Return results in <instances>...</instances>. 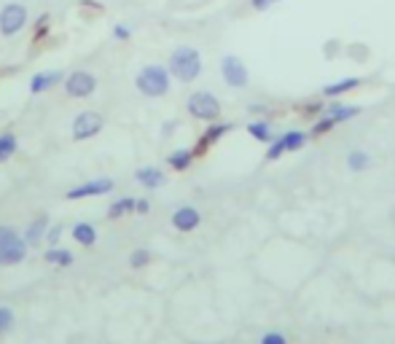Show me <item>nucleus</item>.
Masks as SVG:
<instances>
[{
  "label": "nucleus",
  "instance_id": "dca6fc26",
  "mask_svg": "<svg viewBox=\"0 0 395 344\" xmlns=\"http://www.w3.org/2000/svg\"><path fill=\"white\" fill-rule=\"evenodd\" d=\"M360 105H342V102H334V105H328L325 108V116H331L336 124H342V122H349V119H355V116H360Z\"/></svg>",
  "mask_w": 395,
  "mask_h": 344
},
{
  "label": "nucleus",
  "instance_id": "393cba45",
  "mask_svg": "<svg viewBox=\"0 0 395 344\" xmlns=\"http://www.w3.org/2000/svg\"><path fill=\"white\" fill-rule=\"evenodd\" d=\"M24 237L14 226H0V247L6 245H14V242H22Z\"/></svg>",
  "mask_w": 395,
  "mask_h": 344
},
{
  "label": "nucleus",
  "instance_id": "ddd939ff",
  "mask_svg": "<svg viewBox=\"0 0 395 344\" xmlns=\"http://www.w3.org/2000/svg\"><path fill=\"white\" fill-rule=\"evenodd\" d=\"M65 75L60 70H51V73H36L30 78V95H43L48 89H54V86L60 84Z\"/></svg>",
  "mask_w": 395,
  "mask_h": 344
},
{
  "label": "nucleus",
  "instance_id": "0eeeda50",
  "mask_svg": "<svg viewBox=\"0 0 395 344\" xmlns=\"http://www.w3.org/2000/svg\"><path fill=\"white\" fill-rule=\"evenodd\" d=\"M221 75H223V81H226L231 89H245L248 81H251L248 65H245L240 57H234V54H226V57L221 60Z\"/></svg>",
  "mask_w": 395,
  "mask_h": 344
},
{
  "label": "nucleus",
  "instance_id": "4be33fe9",
  "mask_svg": "<svg viewBox=\"0 0 395 344\" xmlns=\"http://www.w3.org/2000/svg\"><path fill=\"white\" fill-rule=\"evenodd\" d=\"M43 258H46V264H54V267H73V261H75L70 250H62V247H48Z\"/></svg>",
  "mask_w": 395,
  "mask_h": 344
},
{
  "label": "nucleus",
  "instance_id": "412c9836",
  "mask_svg": "<svg viewBox=\"0 0 395 344\" xmlns=\"http://www.w3.org/2000/svg\"><path fill=\"white\" fill-rule=\"evenodd\" d=\"M135 202H137L135 197H121V199H116V202H113V205L108 208V218H110V221H119V218H124V215L135 213Z\"/></svg>",
  "mask_w": 395,
  "mask_h": 344
},
{
  "label": "nucleus",
  "instance_id": "f03ea898",
  "mask_svg": "<svg viewBox=\"0 0 395 344\" xmlns=\"http://www.w3.org/2000/svg\"><path fill=\"white\" fill-rule=\"evenodd\" d=\"M169 70L162 68V65H145L143 70L137 73L135 84H137V92L143 97H164L169 92Z\"/></svg>",
  "mask_w": 395,
  "mask_h": 344
},
{
  "label": "nucleus",
  "instance_id": "5701e85b",
  "mask_svg": "<svg viewBox=\"0 0 395 344\" xmlns=\"http://www.w3.org/2000/svg\"><path fill=\"white\" fill-rule=\"evenodd\" d=\"M372 164V156L366 154V151H349V156H347V167L352 172H363L366 167Z\"/></svg>",
  "mask_w": 395,
  "mask_h": 344
},
{
  "label": "nucleus",
  "instance_id": "bb28decb",
  "mask_svg": "<svg viewBox=\"0 0 395 344\" xmlns=\"http://www.w3.org/2000/svg\"><path fill=\"white\" fill-rule=\"evenodd\" d=\"M14 328V309L0 307V333H9Z\"/></svg>",
  "mask_w": 395,
  "mask_h": 344
},
{
  "label": "nucleus",
  "instance_id": "c9c22d12",
  "mask_svg": "<svg viewBox=\"0 0 395 344\" xmlns=\"http://www.w3.org/2000/svg\"><path fill=\"white\" fill-rule=\"evenodd\" d=\"M323 108L317 105V102H310V105H304V113H310V116H315V113H320Z\"/></svg>",
  "mask_w": 395,
  "mask_h": 344
},
{
  "label": "nucleus",
  "instance_id": "f3484780",
  "mask_svg": "<svg viewBox=\"0 0 395 344\" xmlns=\"http://www.w3.org/2000/svg\"><path fill=\"white\" fill-rule=\"evenodd\" d=\"M194 159H196V156H194L191 148H178V151H172L167 156V164L175 172H186L194 164Z\"/></svg>",
  "mask_w": 395,
  "mask_h": 344
},
{
  "label": "nucleus",
  "instance_id": "72a5a7b5",
  "mask_svg": "<svg viewBox=\"0 0 395 344\" xmlns=\"http://www.w3.org/2000/svg\"><path fill=\"white\" fill-rule=\"evenodd\" d=\"M275 3H280V0H251V6L256 11H266V9H272Z\"/></svg>",
  "mask_w": 395,
  "mask_h": 344
},
{
  "label": "nucleus",
  "instance_id": "7ed1b4c3",
  "mask_svg": "<svg viewBox=\"0 0 395 344\" xmlns=\"http://www.w3.org/2000/svg\"><path fill=\"white\" fill-rule=\"evenodd\" d=\"M186 111L191 113L194 119L199 122H218L221 119V100L213 92H194L189 102H186Z\"/></svg>",
  "mask_w": 395,
  "mask_h": 344
},
{
  "label": "nucleus",
  "instance_id": "c85d7f7f",
  "mask_svg": "<svg viewBox=\"0 0 395 344\" xmlns=\"http://www.w3.org/2000/svg\"><path fill=\"white\" fill-rule=\"evenodd\" d=\"M283 154H285V146H283V140H280V137H275V140L269 143V151H266V159H269V161H277L280 156H283Z\"/></svg>",
  "mask_w": 395,
  "mask_h": 344
},
{
  "label": "nucleus",
  "instance_id": "cd10ccee",
  "mask_svg": "<svg viewBox=\"0 0 395 344\" xmlns=\"http://www.w3.org/2000/svg\"><path fill=\"white\" fill-rule=\"evenodd\" d=\"M334 127H336L334 119H331V116H323L320 122H317V124H315V127H312V132H310V135H315V137H317V135H325V132H331Z\"/></svg>",
  "mask_w": 395,
  "mask_h": 344
},
{
  "label": "nucleus",
  "instance_id": "9d476101",
  "mask_svg": "<svg viewBox=\"0 0 395 344\" xmlns=\"http://www.w3.org/2000/svg\"><path fill=\"white\" fill-rule=\"evenodd\" d=\"M199 223H202V215H199V210L196 208H189V205H186V208H178L172 213V226L183 234L194 232Z\"/></svg>",
  "mask_w": 395,
  "mask_h": 344
},
{
  "label": "nucleus",
  "instance_id": "6ab92c4d",
  "mask_svg": "<svg viewBox=\"0 0 395 344\" xmlns=\"http://www.w3.org/2000/svg\"><path fill=\"white\" fill-rule=\"evenodd\" d=\"M283 146H285V154H293V151H301V148L310 143V135L304 129H290L285 135H280Z\"/></svg>",
  "mask_w": 395,
  "mask_h": 344
},
{
  "label": "nucleus",
  "instance_id": "473e14b6",
  "mask_svg": "<svg viewBox=\"0 0 395 344\" xmlns=\"http://www.w3.org/2000/svg\"><path fill=\"white\" fill-rule=\"evenodd\" d=\"M113 38H119V41H130L132 30L127 25H116V27H113Z\"/></svg>",
  "mask_w": 395,
  "mask_h": 344
},
{
  "label": "nucleus",
  "instance_id": "f8f14e48",
  "mask_svg": "<svg viewBox=\"0 0 395 344\" xmlns=\"http://www.w3.org/2000/svg\"><path fill=\"white\" fill-rule=\"evenodd\" d=\"M135 181L143 188H148V191H154V188H162V186L167 183V175L159 167H140V170L135 172Z\"/></svg>",
  "mask_w": 395,
  "mask_h": 344
},
{
  "label": "nucleus",
  "instance_id": "1a4fd4ad",
  "mask_svg": "<svg viewBox=\"0 0 395 344\" xmlns=\"http://www.w3.org/2000/svg\"><path fill=\"white\" fill-rule=\"evenodd\" d=\"M231 129H234V124H228V122H213L210 124V127H207V129H204V135H202V140H199V143H196V146L191 148L194 151V156H202L204 151H207V148L210 146H216L218 140H221V137L223 135H228V132H231Z\"/></svg>",
  "mask_w": 395,
  "mask_h": 344
},
{
  "label": "nucleus",
  "instance_id": "39448f33",
  "mask_svg": "<svg viewBox=\"0 0 395 344\" xmlns=\"http://www.w3.org/2000/svg\"><path fill=\"white\" fill-rule=\"evenodd\" d=\"M24 25H27V9L22 3H6L0 9V36H16L24 30Z\"/></svg>",
  "mask_w": 395,
  "mask_h": 344
},
{
  "label": "nucleus",
  "instance_id": "6e6552de",
  "mask_svg": "<svg viewBox=\"0 0 395 344\" xmlns=\"http://www.w3.org/2000/svg\"><path fill=\"white\" fill-rule=\"evenodd\" d=\"M113 178H95V181H86V183L75 186L70 188L65 199H70V202H78V199H89V197H102V194H110L113 191Z\"/></svg>",
  "mask_w": 395,
  "mask_h": 344
},
{
  "label": "nucleus",
  "instance_id": "c756f323",
  "mask_svg": "<svg viewBox=\"0 0 395 344\" xmlns=\"http://www.w3.org/2000/svg\"><path fill=\"white\" fill-rule=\"evenodd\" d=\"M48 27H51V16H48V14H41L36 22V41H41V38L46 36Z\"/></svg>",
  "mask_w": 395,
  "mask_h": 344
},
{
  "label": "nucleus",
  "instance_id": "f257e3e1",
  "mask_svg": "<svg viewBox=\"0 0 395 344\" xmlns=\"http://www.w3.org/2000/svg\"><path fill=\"white\" fill-rule=\"evenodd\" d=\"M202 54L194 49V46H178V49L169 54L167 70L172 78H178L180 84H191L202 75Z\"/></svg>",
  "mask_w": 395,
  "mask_h": 344
},
{
  "label": "nucleus",
  "instance_id": "a211bd4d",
  "mask_svg": "<svg viewBox=\"0 0 395 344\" xmlns=\"http://www.w3.org/2000/svg\"><path fill=\"white\" fill-rule=\"evenodd\" d=\"M73 240H75L78 245L92 247L97 242V229L92 226V223H86V221L75 223V226H73Z\"/></svg>",
  "mask_w": 395,
  "mask_h": 344
},
{
  "label": "nucleus",
  "instance_id": "aec40b11",
  "mask_svg": "<svg viewBox=\"0 0 395 344\" xmlns=\"http://www.w3.org/2000/svg\"><path fill=\"white\" fill-rule=\"evenodd\" d=\"M248 135L253 137V140H258V143H272L275 140V132H272V124L269 122H253V124H248Z\"/></svg>",
  "mask_w": 395,
  "mask_h": 344
},
{
  "label": "nucleus",
  "instance_id": "2f4dec72",
  "mask_svg": "<svg viewBox=\"0 0 395 344\" xmlns=\"http://www.w3.org/2000/svg\"><path fill=\"white\" fill-rule=\"evenodd\" d=\"M261 344H288V339L283 336V333H263L261 336Z\"/></svg>",
  "mask_w": 395,
  "mask_h": 344
},
{
  "label": "nucleus",
  "instance_id": "9b49d317",
  "mask_svg": "<svg viewBox=\"0 0 395 344\" xmlns=\"http://www.w3.org/2000/svg\"><path fill=\"white\" fill-rule=\"evenodd\" d=\"M48 215H36L33 221L27 223V229H24V242H27V247H36L41 245L43 240H46V232H48Z\"/></svg>",
  "mask_w": 395,
  "mask_h": 344
},
{
  "label": "nucleus",
  "instance_id": "b1692460",
  "mask_svg": "<svg viewBox=\"0 0 395 344\" xmlns=\"http://www.w3.org/2000/svg\"><path fill=\"white\" fill-rule=\"evenodd\" d=\"M16 154V135L14 132H3L0 135V161L11 159Z\"/></svg>",
  "mask_w": 395,
  "mask_h": 344
},
{
  "label": "nucleus",
  "instance_id": "7c9ffc66",
  "mask_svg": "<svg viewBox=\"0 0 395 344\" xmlns=\"http://www.w3.org/2000/svg\"><path fill=\"white\" fill-rule=\"evenodd\" d=\"M60 237H62V223H51V226H48V232H46L48 247L57 245V242H60Z\"/></svg>",
  "mask_w": 395,
  "mask_h": 344
},
{
  "label": "nucleus",
  "instance_id": "20e7f679",
  "mask_svg": "<svg viewBox=\"0 0 395 344\" xmlns=\"http://www.w3.org/2000/svg\"><path fill=\"white\" fill-rule=\"evenodd\" d=\"M102 127H105V119H102V113L97 111H84L75 116V122H73V140L75 143H84V140H92L102 132Z\"/></svg>",
  "mask_w": 395,
  "mask_h": 344
},
{
  "label": "nucleus",
  "instance_id": "f704fd0d",
  "mask_svg": "<svg viewBox=\"0 0 395 344\" xmlns=\"http://www.w3.org/2000/svg\"><path fill=\"white\" fill-rule=\"evenodd\" d=\"M148 210H151V202H148V199H137V202H135V213L148 215Z\"/></svg>",
  "mask_w": 395,
  "mask_h": 344
},
{
  "label": "nucleus",
  "instance_id": "2eb2a0df",
  "mask_svg": "<svg viewBox=\"0 0 395 344\" xmlns=\"http://www.w3.org/2000/svg\"><path fill=\"white\" fill-rule=\"evenodd\" d=\"M363 84L358 75H349V78H342V81H334V84H325L323 89H320V95L323 97H342V95H347V92H352V89H358V86Z\"/></svg>",
  "mask_w": 395,
  "mask_h": 344
},
{
  "label": "nucleus",
  "instance_id": "a878e982",
  "mask_svg": "<svg viewBox=\"0 0 395 344\" xmlns=\"http://www.w3.org/2000/svg\"><path fill=\"white\" fill-rule=\"evenodd\" d=\"M148 261H151V253H148L145 247H137V250H132V256H130L132 269H143Z\"/></svg>",
  "mask_w": 395,
  "mask_h": 344
},
{
  "label": "nucleus",
  "instance_id": "423d86ee",
  "mask_svg": "<svg viewBox=\"0 0 395 344\" xmlns=\"http://www.w3.org/2000/svg\"><path fill=\"white\" fill-rule=\"evenodd\" d=\"M65 92H68V97H73V100L92 97L97 92V78L89 73V70H73V73L65 78Z\"/></svg>",
  "mask_w": 395,
  "mask_h": 344
},
{
  "label": "nucleus",
  "instance_id": "4468645a",
  "mask_svg": "<svg viewBox=\"0 0 395 344\" xmlns=\"http://www.w3.org/2000/svg\"><path fill=\"white\" fill-rule=\"evenodd\" d=\"M27 258V242H14V245L0 247V267H16Z\"/></svg>",
  "mask_w": 395,
  "mask_h": 344
}]
</instances>
